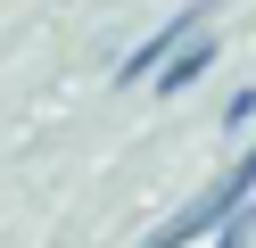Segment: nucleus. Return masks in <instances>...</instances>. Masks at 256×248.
<instances>
[{"label":"nucleus","mask_w":256,"mask_h":248,"mask_svg":"<svg viewBox=\"0 0 256 248\" xmlns=\"http://www.w3.org/2000/svg\"><path fill=\"white\" fill-rule=\"evenodd\" d=\"M223 124H232V132H248V124H256V83H248V91H232V99H223Z\"/></svg>","instance_id":"3"},{"label":"nucleus","mask_w":256,"mask_h":248,"mask_svg":"<svg viewBox=\"0 0 256 248\" xmlns=\"http://www.w3.org/2000/svg\"><path fill=\"white\" fill-rule=\"evenodd\" d=\"M198 17H206V9H182V17H166V25H157L149 42H132V50H124V58H116V83H149V75H157V58H166V50L182 42V33L198 25Z\"/></svg>","instance_id":"2"},{"label":"nucleus","mask_w":256,"mask_h":248,"mask_svg":"<svg viewBox=\"0 0 256 248\" xmlns=\"http://www.w3.org/2000/svg\"><path fill=\"white\" fill-rule=\"evenodd\" d=\"M215 50H223V42H215V25H206V17H198V25H190L182 42H174L166 58H157V75H149V91H157V99H182L190 83H198L206 66H215Z\"/></svg>","instance_id":"1"}]
</instances>
